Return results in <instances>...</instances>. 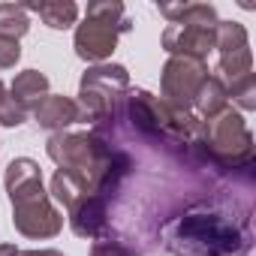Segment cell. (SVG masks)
<instances>
[{
    "label": "cell",
    "instance_id": "cell-1",
    "mask_svg": "<svg viewBox=\"0 0 256 256\" xmlns=\"http://www.w3.org/2000/svg\"><path fill=\"white\" fill-rule=\"evenodd\" d=\"M46 151L60 166V172L72 175L76 181L102 196H112L118 175L130 166V160L108 148L96 133H54Z\"/></svg>",
    "mask_w": 256,
    "mask_h": 256
},
{
    "label": "cell",
    "instance_id": "cell-2",
    "mask_svg": "<svg viewBox=\"0 0 256 256\" xmlns=\"http://www.w3.org/2000/svg\"><path fill=\"white\" fill-rule=\"evenodd\" d=\"M6 193L12 202V223L28 238H54L64 229V214L52 205L42 190L40 163L30 157H18L6 169Z\"/></svg>",
    "mask_w": 256,
    "mask_h": 256
},
{
    "label": "cell",
    "instance_id": "cell-3",
    "mask_svg": "<svg viewBox=\"0 0 256 256\" xmlns=\"http://www.w3.org/2000/svg\"><path fill=\"white\" fill-rule=\"evenodd\" d=\"M166 247L178 256H244L250 235L220 214H187L166 229Z\"/></svg>",
    "mask_w": 256,
    "mask_h": 256
},
{
    "label": "cell",
    "instance_id": "cell-4",
    "mask_svg": "<svg viewBox=\"0 0 256 256\" xmlns=\"http://www.w3.org/2000/svg\"><path fill=\"white\" fill-rule=\"evenodd\" d=\"M160 12L169 18L163 48L172 58L205 60L217 40V10L211 4H160Z\"/></svg>",
    "mask_w": 256,
    "mask_h": 256
},
{
    "label": "cell",
    "instance_id": "cell-5",
    "mask_svg": "<svg viewBox=\"0 0 256 256\" xmlns=\"http://www.w3.org/2000/svg\"><path fill=\"white\" fill-rule=\"evenodd\" d=\"M190 145L220 169H250L253 163V136L241 114L232 108L220 112L211 120H199Z\"/></svg>",
    "mask_w": 256,
    "mask_h": 256
},
{
    "label": "cell",
    "instance_id": "cell-6",
    "mask_svg": "<svg viewBox=\"0 0 256 256\" xmlns=\"http://www.w3.org/2000/svg\"><path fill=\"white\" fill-rule=\"evenodd\" d=\"M130 28H133V22L126 18L124 4H118V0H100V4H90L84 22L76 28V54L82 60L100 64V60H106L114 52L118 36L126 34Z\"/></svg>",
    "mask_w": 256,
    "mask_h": 256
},
{
    "label": "cell",
    "instance_id": "cell-7",
    "mask_svg": "<svg viewBox=\"0 0 256 256\" xmlns=\"http://www.w3.org/2000/svg\"><path fill=\"white\" fill-rule=\"evenodd\" d=\"M130 90V76L120 64H96L82 76L78 84V114L82 120H108L120 94Z\"/></svg>",
    "mask_w": 256,
    "mask_h": 256
},
{
    "label": "cell",
    "instance_id": "cell-8",
    "mask_svg": "<svg viewBox=\"0 0 256 256\" xmlns=\"http://www.w3.org/2000/svg\"><path fill=\"white\" fill-rule=\"evenodd\" d=\"M208 78V66L205 60H193V58H169L163 66V102L178 108V112H190V106L196 102V94L202 88V82Z\"/></svg>",
    "mask_w": 256,
    "mask_h": 256
},
{
    "label": "cell",
    "instance_id": "cell-9",
    "mask_svg": "<svg viewBox=\"0 0 256 256\" xmlns=\"http://www.w3.org/2000/svg\"><path fill=\"white\" fill-rule=\"evenodd\" d=\"M108 196L102 193H90L88 199H82L76 208H70V226L76 235L82 238H100L108 229Z\"/></svg>",
    "mask_w": 256,
    "mask_h": 256
},
{
    "label": "cell",
    "instance_id": "cell-10",
    "mask_svg": "<svg viewBox=\"0 0 256 256\" xmlns=\"http://www.w3.org/2000/svg\"><path fill=\"white\" fill-rule=\"evenodd\" d=\"M34 118H36L40 126H46V130H54V133H64L70 124L82 120L76 100L60 96V94H48V96L34 108Z\"/></svg>",
    "mask_w": 256,
    "mask_h": 256
},
{
    "label": "cell",
    "instance_id": "cell-11",
    "mask_svg": "<svg viewBox=\"0 0 256 256\" xmlns=\"http://www.w3.org/2000/svg\"><path fill=\"white\" fill-rule=\"evenodd\" d=\"M10 94L16 96V102L24 108V112H34L46 96H48V78L40 72V70H24L16 76Z\"/></svg>",
    "mask_w": 256,
    "mask_h": 256
},
{
    "label": "cell",
    "instance_id": "cell-12",
    "mask_svg": "<svg viewBox=\"0 0 256 256\" xmlns=\"http://www.w3.org/2000/svg\"><path fill=\"white\" fill-rule=\"evenodd\" d=\"M24 10L28 12H36L54 30H66L78 18V6L72 4V0H42V4H24Z\"/></svg>",
    "mask_w": 256,
    "mask_h": 256
},
{
    "label": "cell",
    "instance_id": "cell-13",
    "mask_svg": "<svg viewBox=\"0 0 256 256\" xmlns=\"http://www.w3.org/2000/svg\"><path fill=\"white\" fill-rule=\"evenodd\" d=\"M193 106L199 108L202 120L217 118L220 112H226V108H229V94H226V84H223L217 76H208V78L202 82V88H199V94H196V102H193Z\"/></svg>",
    "mask_w": 256,
    "mask_h": 256
},
{
    "label": "cell",
    "instance_id": "cell-14",
    "mask_svg": "<svg viewBox=\"0 0 256 256\" xmlns=\"http://www.w3.org/2000/svg\"><path fill=\"white\" fill-rule=\"evenodd\" d=\"M30 30V18L24 4H0V36L22 40Z\"/></svg>",
    "mask_w": 256,
    "mask_h": 256
},
{
    "label": "cell",
    "instance_id": "cell-15",
    "mask_svg": "<svg viewBox=\"0 0 256 256\" xmlns=\"http://www.w3.org/2000/svg\"><path fill=\"white\" fill-rule=\"evenodd\" d=\"M226 94H229V96H232V102H238L244 112L256 108V76H253V72L241 76L238 82L226 84Z\"/></svg>",
    "mask_w": 256,
    "mask_h": 256
},
{
    "label": "cell",
    "instance_id": "cell-16",
    "mask_svg": "<svg viewBox=\"0 0 256 256\" xmlns=\"http://www.w3.org/2000/svg\"><path fill=\"white\" fill-rule=\"evenodd\" d=\"M24 120H28V112L16 102L10 88L0 82V124H4V126H22Z\"/></svg>",
    "mask_w": 256,
    "mask_h": 256
},
{
    "label": "cell",
    "instance_id": "cell-17",
    "mask_svg": "<svg viewBox=\"0 0 256 256\" xmlns=\"http://www.w3.org/2000/svg\"><path fill=\"white\" fill-rule=\"evenodd\" d=\"M90 256H136L126 244H120V241H108V238H100V241H94V247H90Z\"/></svg>",
    "mask_w": 256,
    "mask_h": 256
},
{
    "label": "cell",
    "instance_id": "cell-18",
    "mask_svg": "<svg viewBox=\"0 0 256 256\" xmlns=\"http://www.w3.org/2000/svg\"><path fill=\"white\" fill-rule=\"evenodd\" d=\"M22 58V46L18 40H6V36H0V70H10L16 66Z\"/></svg>",
    "mask_w": 256,
    "mask_h": 256
},
{
    "label": "cell",
    "instance_id": "cell-19",
    "mask_svg": "<svg viewBox=\"0 0 256 256\" xmlns=\"http://www.w3.org/2000/svg\"><path fill=\"white\" fill-rule=\"evenodd\" d=\"M18 256H64L60 250H18Z\"/></svg>",
    "mask_w": 256,
    "mask_h": 256
},
{
    "label": "cell",
    "instance_id": "cell-20",
    "mask_svg": "<svg viewBox=\"0 0 256 256\" xmlns=\"http://www.w3.org/2000/svg\"><path fill=\"white\" fill-rule=\"evenodd\" d=\"M0 256H18V247L16 244H0Z\"/></svg>",
    "mask_w": 256,
    "mask_h": 256
}]
</instances>
